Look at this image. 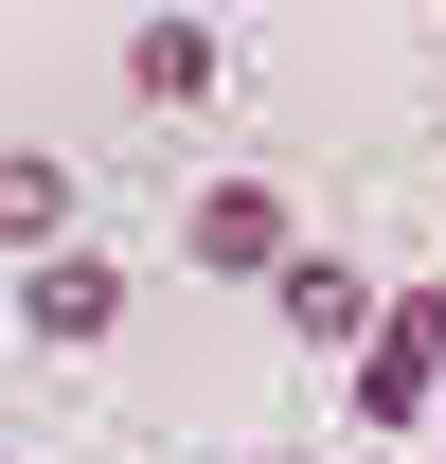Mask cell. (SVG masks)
<instances>
[{
    "instance_id": "obj_2",
    "label": "cell",
    "mask_w": 446,
    "mask_h": 464,
    "mask_svg": "<svg viewBox=\"0 0 446 464\" xmlns=\"http://www.w3.org/2000/svg\"><path fill=\"white\" fill-rule=\"evenodd\" d=\"M179 250H197V268H250V286H286V197H268V179H215V197L179 215Z\"/></svg>"
},
{
    "instance_id": "obj_5",
    "label": "cell",
    "mask_w": 446,
    "mask_h": 464,
    "mask_svg": "<svg viewBox=\"0 0 446 464\" xmlns=\"http://www.w3.org/2000/svg\"><path fill=\"white\" fill-rule=\"evenodd\" d=\"M286 322H304V340H357V357H375V286H357L339 250H286Z\"/></svg>"
},
{
    "instance_id": "obj_4",
    "label": "cell",
    "mask_w": 446,
    "mask_h": 464,
    "mask_svg": "<svg viewBox=\"0 0 446 464\" xmlns=\"http://www.w3.org/2000/svg\"><path fill=\"white\" fill-rule=\"evenodd\" d=\"M125 90H143V108H215V36H197V18H143V36H125Z\"/></svg>"
},
{
    "instance_id": "obj_6",
    "label": "cell",
    "mask_w": 446,
    "mask_h": 464,
    "mask_svg": "<svg viewBox=\"0 0 446 464\" xmlns=\"http://www.w3.org/2000/svg\"><path fill=\"white\" fill-rule=\"evenodd\" d=\"M54 232H72V179H54V161H0V250L54 268Z\"/></svg>"
},
{
    "instance_id": "obj_1",
    "label": "cell",
    "mask_w": 446,
    "mask_h": 464,
    "mask_svg": "<svg viewBox=\"0 0 446 464\" xmlns=\"http://www.w3.org/2000/svg\"><path fill=\"white\" fill-rule=\"evenodd\" d=\"M429 393H446V286H393L357 357V429H429Z\"/></svg>"
},
{
    "instance_id": "obj_3",
    "label": "cell",
    "mask_w": 446,
    "mask_h": 464,
    "mask_svg": "<svg viewBox=\"0 0 446 464\" xmlns=\"http://www.w3.org/2000/svg\"><path fill=\"white\" fill-rule=\"evenodd\" d=\"M18 322L90 357V340H108V322H125V268H108V250H54V268H18Z\"/></svg>"
}]
</instances>
